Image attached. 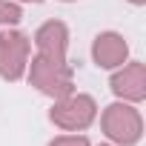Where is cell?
<instances>
[{"label": "cell", "mask_w": 146, "mask_h": 146, "mask_svg": "<svg viewBox=\"0 0 146 146\" xmlns=\"http://www.w3.org/2000/svg\"><path fill=\"white\" fill-rule=\"evenodd\" d=\"M112 92L123 100H132V103H140L146 98V66L143 63H129L123 66L117 75H112L109 80Z\"/></svg>", "instance_id": "8992f818"}, {"label": "cell", "mask_w": 146, "mask_h": 146, "mask_svg": "<svg viewBox=\"0 0 146 146\" xmlns=\"http://www.w3.org/2000/svg\"><path fill=\"white\" fill-rule=\"evenodd\" d=\"M29 66V37L23 32H0V78L15 83Z\"/></svg>", "instance_id": "277c9868"}, {"label": "cell", "mask_w": 146, "mask_h": 146, "mask_svg": "<svg viewBox=\"0 0 146 146\" xmlns=\"http://www.w3.org/2000/svg\"><path fill=\"white\" fill-rule=\"evenodd\" d=\"M92 57L100 69H117L129 57V43L117 32H100L92 43Z\"/></svg>", "instance_id": "52a82bcc"}, {"label": "cell", "mask_w": 146, "mask_h": 146, "mask_svg": "<svg viewBox=\"0 0 146 146\" xmlns=\"http://www.w3.org/2000/svg\"><path fill=\"white\" fill-rule=\"evenodd\" d=\"M23 20V12L17 3H9V0H0V26H15Z\"/></svg>", "instance_id": "ba28073f"}, {"label": "cell", "mask_w": 146, "mask_h": 146, "mask_svg": "<svg viewBox=\"0 0 146 146\" xmlns=\"http://www.w3.org/2000/svg\"><path fill=\"white\" fill-rule=\"evenodd\" d=\"M100 126L106 132L109 140L120 143V146H135L143 135V117L135 106L129 103H112L103 109V117H100Z\"/></svg>", "instance_id": "3957f363"}, {"label": "cell", "mask_w": 146, "mask_h": 146, "mask_svg": "<svg viewBox=\"0 0 146 146\" xmlns=\"http://www.w3.org/2000/svg\"><path fill=\"white\" fill-rule=\"evenodd\" d=\"M100 146H106V143H100Z\"/></svg>", "instance_id": "4fadbf2b"}, {"label": "cell", "mask_w": 146, "mask_h": 146, "mask_svg": "<svg viewBox=\"0 0 146 146\" xmlns=\"http://www.w3.org/2000/svg\"><path fill=\"white\" fill-rule=\"evenodd\" d=\"M32 3H40V0H32Z\"/></svg>", "instance_id": "8fae6325"}, {"label": "cell", "mask_w": 146, "mask_h": 146, "mask_svg": "<svg viewBox=\"0 0 146 146\" xmlns=\"http://www.w3.org/2000/svg\"><path fill=\"white\" fill-rule=\"evenodd\" d=\"M49 146H89V140L83 135H63V137H54Z\"/></svg>", "instance_id": "9c48e42d"}, {"label": "cell", "mask_w": 146, "mask_h": 146, "mask_svg": "<svg viewBox=\"0 0 146 146\" xmlns=\"http://www.w3.org/2000/svg\"><path fill=\"white\" fill-rule=\"evenodd\" d=\"M129 3H135V6H143V3H146V0H129Z\"/></svg>", "instance_id": "30bf717a"}, {"label": "cell", "mask_w": 146, "mask_h": 146, "mask_svg": "<svg viewBox=\"0 0 146 146\" xmlns=\"http://www.w3.org/2000/svg\"><path fill=\"white\" fill-rule=\"evenodd\" d=\"M98 117V103L92 95H66L60 100H54L52 112H49V120L63 129V132H80L86 126H92V120Z\"/></svg>", "instance_id": "7a4b0ae2"}, {"label": "cell", "mask_w": 146, "mask_h": 146, "mask_svg": "<svg viewBox=\"0 0 146 146\" xmlns=\"http://www.w3.org/2000/svg\"><path fill=\"white\" fill-rule=\"evenodd\" d=\"M35 46L37 57L49 63H66V49H69V29L60 20H46L35 32Z\"/></svg>", "instance_id": "5b68a950"}, {"label": "cell", "mask_w": 146, "mask_h": 146, "mask_svg": "<svg viewBox=\"0 0 146 146\" xmlns=\"http://www.w3.org/2000/svg\"><path fill=\"white\" fill-rule=\"evenodd\" d=\"M63 3H72V0H63Z\"/></svg>", "instance_id": "7c38bea8"}, {"label": "cell", "mask_w": 146, "mask_h": 146, "mask_svg": "<svg viewBox=\"0 0 146 146\" xmlns=\"http://www.w3.org/2000/svg\"><path fill=\"white\" fill-rule=\"evenodd\" d=\"M29 83L46 98L60 100L75 89V72H72L69 63H49L43 57H35L29 66Z\"/></svg>", "instance_id": "6da1fadb"}]
</instances>
